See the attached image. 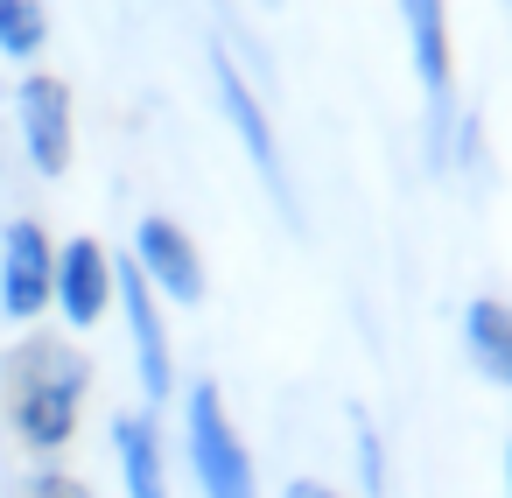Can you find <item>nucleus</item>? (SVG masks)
<instances>
[{
    "mask_svg": "<svg viewBox=\"0 0 512 498\" xmlns=\"http://www.w3.org/2000/svg\"><path fill=\"white\" fill-rule=\"evenodd\" d=\"M505 498H512V449H505Z\"/></svg>",
    "mask_w": 512,
    "mask_h": 498,
    "instance_id": "16",
    "label": "nucleus"
},
{
    "mask_svg": "<svg viewBox=\"0 0 512 498\" xmlns=\"http://www.w3.org/2000/svg\"><path fill=\"white\" fill-rule=\"evenodd\" d=\"M50 43V22H43V0H0V57H36Z\"/></svg>",
    "mask_w": 512,
    "mask_h": 498,
    "instance_id": "12",
    "label": "nucleus"
},
{
    "mask_svg": "<svg viewBox=\"0 0 512 498\" xmlns=\"http://www.w3.org/2000/svg\"><path fill=\"white\" fill-rule=\"evenodd\" d=\"M113 456H120L127 498H169V463H162L155 414H113Z\"/></svg>",
    "mask_w": 512,
    "mask_h": 498,
    "instance_id": "11",
    "label": "nucleus"
},
{
    "mask_svg": "<svg viewBox=\"0 0 512 498\" xmlns=\"http://www.w3.org/2000/svg\"><path fill=\"white\" fill-rule=\"evenodd\" d=\"M29 498H92L78 477H64V470H43L36 484H29Z\"/></svg>",
    "mask_w": 512,
    "mask_h": 498,
    "instance_id": "14",
    "label": "nucleus"
},
{
    "mask_svg": "<svg viewBox=\"0 0 512 498\" xmlns=\"http://www.w3.org/2000/svg\"><path fill=\"white\" fill-rule=\"evenodd\" d=\"M463 358L477 365L484 386L512 393V302L477 295V302L463 309Z\"/></svg>",
    "mask_w": 512,
    "mask_h": 498,
    "instance_id": "10",
    "label": "nucleus"
},
{
    "mask_svg": "<svg viewBox=\"0 0 512 498\" xmlns=\"http://www.w3.org/2000/svg\"><path fill=\"white\" fill-rule=\"evenodd\" d=\"M57 295V246L36 218H15L8 239H0V309L15 323H36Z\"/></svg>",
    "mask_w": 512,
    "mask_h": 498,
    "instance_id": "4",
    "label": "nucleus"
},
{
    "mask_svg": "<svg viewBox=\"0 0 512 498\" xmlns=\"http://www.w3.org/2000/svg\"><path fill=\"white\" fill-rule=\"evenodd\" d=\"M113 302L127 309V337H134V365H141V400L162 407L176 393V358H169L162 302H155V288H148V274L134 260H113Z\"/></svg>",
    "mask_w": 512,
    "mask_h": 498,
    "instance_id": "3",
    "label": "nucleus"
},
{
    "mask_svg": "<svg viewBox=\"0 0 512 498\" xmlns=\"http://www.w3.org/2000/svg\"><path fill=\"white\" fill-rule=\"evenodd\" d=\"M400 22H407V57L428 106L449 113V8L442 0H400Z\"/></svg>",
    "mask_w": 512,
    "mask_h": 498,
    "instance_id": "8",
    "label": "nucleus"
},
{
    "mask_svg": "<svg viewBox=\"0 0 512 498\" xmlns=\"http://www.w3.org/2000/svg\"><path fill=\"white\" fill-rule=\"evenodd\" d=\"M134 267L148 274L155 295L204 302V260H197V246H190V232L176 218H141L134 225Z\"/></svg>",
    "mask_w": 512,
    "mask_h": 498,
    "instance_id": "6",
    "label": "nucleus"
},
{
    "mask_svg": "<svg viewBox=\"0 0 512 498\" xmlns=\"http://www.w3.org/2000/svg\"><path fill=\"white\" fill-rule=\"evenodd\" d=\"M288 498H337V491H330V484H316V477H295V484H288Z\"/></svg>",
    "mask_w": 512,
    "mask_h": 498,
    "instance_id": "15",
    "label": "nucleus"
},
{
    "mask_svg": "<svg viewBox=\"0 0 512 498\" xmlns=\"http://www.w3.org/2000/svg\"><path fill=\"white\" fill-rule=\"evenodd\" d=\"M211 78H218V99H225V120L239 127V141H246V155H253V169L281 190V148H274V120L260 113V99H253V85L239 78V64L218 50L211 57Z\"/></svg>",
    "mask_w": 512,
    "mask_h": 498,
    "instance_id": "9",
    "label": "nucleus"
},
{
    "mask_svg": "<svg viewBox=\"0 0 512 498\" xmlns=\"http://www.w3.org/2000/svg\"><path fill=\"white\" fill-rule=\"evenodd\" d=\"M15 120H22V148L43 176L71 169V85L50 71H29L15 85Z\"/></svg>",
    "mask_w": 512,
    "mask_h": 498,
    "instance_id": "5",
    "label": "nucleus"
},
{
    "mask_svg": "<svg viewBox=\"0 0 512 498\" xmlns=\"http://www.w3.org/2000/svg\"><path fill=\"white\" fill-rule=\"evenodd\" d=\"M50 309H64L71 330H92L113 309V253L99 239L57 246V295H50Z\"/></svg>",
    "mask_w": 512,
    "mask_h": 498,
    "instance_id": "7",
    "label": "nucleus"
},
{
    "mask_svg": "<svg viewBox=\"0 0 512 498\" xmlns=\"http://www.w3.org/2000/svg\"><path fill=\"white\" fill-rule=\"evenodd\" d=\"M351 435H358V470H365V498H386V449L372 435L365 414H351Z\"/></svg>",
    "mask_w": 512,
    "mask_h": 498,
    "instance_id": "13",
    "label": "nucleus"
},
{
    "mask_svg": "<svg viewBox=\"0 0 512 498\" xmlns=\"http://www.w3.org/2000/svg\"><path fill=\"white\" fill-rule=\"evenodd\" d=\"M78 407H85V358L64 337H29L8 358V421L36 456L71 449L78 435Z\"/></svg>",
    "mask_w": 512,
    "mask_h": 498,
    "instance_id": "1",
    "label": "nucleus"
},
{
    "mask_svg": "<svg viewBox=\"0 0 512 498\" xmlns=\"http://www.w3.org/2000/svg\"><path fill=\"white\" fill-rule=\"evenodd\" d=\"M183 449H190V470H197V491L204 498H260L253 484V456L218 400V386H190V407H183Z\"/></svg>",
    "mask_w": 512,
    "mask_h": 498,
    "instance_id": "2",
    "label": "nucleus"
}]
</instances>
